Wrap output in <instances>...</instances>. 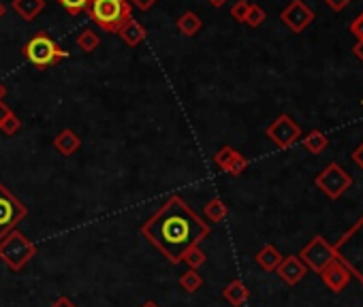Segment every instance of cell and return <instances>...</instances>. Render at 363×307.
<instances>
[{
  "instance_id": "5",
  "label": "cell",
  "mask_w": 363,
  "mask_h": 307,
  "mask_svg": "<svg viewBox=\"0 0 363 307\" xmlns=\"http://www.w3.org/2000/svg\"><path fill=\"white\" fill-rule=\"evenodd\" d=\"M28 216V207L21 203L5 184H0V239Z\"/></svg>"
},
{
  "instance_id": "13",
  "label": "cell",
  "mask_w": 363,
  "mask_h": 307,
  "mask_svg": "<svg viewBox=\"0 0 363 307\" xmlns=\"http://www.w3.org/2000/svg\"><path fill=\"white\" fill-rule=\"evenodd\" d=\"M54 148H56V152L60 156L69 158V156H73L81 148V137L75 130H71V128H64V130H60L54 137Z\"/></svg>"
},
{
  "instance_id": "27",
  "label": "cell",
  "mask_w": 363,
  "mask_h": 307,
  "mask_svg": "<svg viewBox=\"0 0 363 307\" xmlns=\"http://www.w3.org/2000/svg\"><path fill=\"white\" fill-rule=\"evenodd\" d=\"M248 9H251V0H237V3L231 7V17L237 21V23H244L246 21V15H248Z\"/></svg>"
},
{
  "instance_id": "28",
  "label": "cell",
  "mask_w": 363,
  "mask_h": 307,
  "mask_svg": "<svg viewBox=\"0 0 363 307\" xmlns=\"http://www.w3.org/2000/svg\"><path fill=\"white\" fill-rule=\"evenodd\" d=\"M351 34H353L357 41L363 39V11L353 19V23H351Z\"/></svg>"
},
{
  "instance_id": "36",
  "label": "cell",
  "mask_w": 363,
  "mask_h": 307,
  "mask_svg": "<svg viewBox=\"0 0 363 307\" xmlns=\"http://www.w3.org/2000/svg\"><path fill=\"white\" fill-rule=\"evenodd\" d=\"M5 97H7V86H5L3 81H0V103L5 101Z\"/></svg>"
},
{
  "instance_id": "16",
  "label": "cell",
  "mask_w": 363,
  "mask_h": 307,
  "mask_svg": "<svg viewBox=\"0 0 363 307\" xmlns=\"http://www.w3.org/2000/svg\"><path fill=\"white\" fill-rule=\"evenodd\" d=\"M282 254L278 252L276 246H271V244H265L257 254H255V263L263 269V271H276L278 265L282 263Z\"/></svg>"
},
{
  "instance_id": "15",
  "label": "cell",
  "mask_w": 363,
  "mask_h": 307,
  "mask_svg": "<svg viewBox=\"0 0 363 307\" xmlns=\"http://www.w3.org/2000/svg\"><path fill=\"white\" fill-rule=\"evenodd\" d=\"M222 299L231 307H242L248 303V299H251V290H248V286L242 279H231L222 290Z\"/></svg>"
},
{
  "instance_id": "33",
  "label": "cell",
  "mask_w": 363,
  "mask_h": 307,
  "mask_svg": "<svg viewBox=\"0 0 363 307\" xmlns=\"http://www.w3.org/2000/svg\"><path fill=\"white\" fill-rule=\"evenodd\" d=\"M9 115H13V109H11V107H9V105L3 101V103H0V124H3Z\"/></svg>"
},
{
  "instance_id": "22",
  "label": "cell",
  "mask_w": 363,
  "mask_h": 307,
  "mask_svg": "<svg viewBox=\"0 0 363 307\" xmlns=\"http://www.w3.org/2000/svg\"><path fill=\"white\" fill-rule=\"evenodd\" d=\"M201 286H203V277H201L199 271L188 269L186 273H182V275H179V288H182V290H186V293L193 295V293H197Z\"/></svg>"
},
{
  "instance_id": "34",
  "label": "cell",
  "mask_w": 363,
  "mask_h": 307,
  "mask_svg": "<svg viewBox=\"0 0 363 307\" xmlns=\"http://www.w3.org/2000/svg\"><path fill=\"white\" fill-rule=\"evenodd\" d=\"M353 54L357 56V60H361V62H363V39L355 43V47H353Z\"/></svg>"
},
{
  "instance_id": "19",
  "label": "cell",
  "mask_w": 363,
  "mask_h": 307,
  "mask_svg": "<svg viewBox=\"0 0 363 307\" xmlns=\"http://www.w3.org/2000/svg\"><path fill=\"white\" fill-rule=\"evenodd\" d=\"M175 26H177V30H179L182 34L190 39V37H197V34L201 32L203 21H201V17H199L195 11H186V13H182V15L177 17Z\"/></svg>"
},
{
  "instance_id": "30",
  "label": "cell",
  "mask_w": 363,
  "mask_h": 307,
  "mask_svg": "<svg viewBox=\"0 0 363 307\" xmlns=\"http://www.w3.org/2000/svg\"><path fill=\"white\" fill-rule=\"evenodd\" d=\"M327 7L333 9V11H344L349 5H351V0H325Z\"/></svg>"
},
{
  "instance_id": "9",
  "label": "cell",
  "mask_w": 363,
  "mask_h": 307,
  "mask_svg": "<svg viewBox=\"0 0 363 307\" xmlns=\"http://www.w3.org/2000/svg\"><path fill=\"white\" fill-rule=\"evenodd\" d=\"M280 19L291 32L300 34L314 21V11L304 3V0H291V3L282 9Z\"/></svg>"
},
{
  "instance_id": "14",
  "label": "cell",
  "mask_w": 363,
  "mask_h": 307,
  "mask_svg": "<svg viewBox=\"0 0 363 307\" xmlns=\"http://www.w3.org/2000/svg\"><path fill=\"white\" fill-rule=\"evenodd\" d=\"M128 47H139L144 41H146V37H148V30H146V26L144 23H139L135 17H130V19H126L124 21V26L116 32Z\"/></svg>"
},
{
  "instance_id": "10",
  "label": "cell",
  "mask_w": 363,
  "mask_h": 307,
  "mask_svg": "<svg viewBox=\"0 0 363 307\" xmlns=\"http://www.w3.org/2000/svg\"><path fill=\"white\" fill-rule=\"evenodd\" d=\"M214 162H216V167L222 173H229L233 177H239L248 169V158L242 152H237L235 148H231V146L220 148L214 154Z\"/></svg>"
},
{
  "instance_id": "21",
  "label": "cell",
  "mask_w": 363,
  "mask_h": 307,
  "mask_svg": "<svg viewBox=\"0 0 363 307\" xmlns=\"http://www.w3.org/2000/svg\"><path fill=\"white\" fill-rule=\"evenodd\" d=\"M77 47H79V52H84V54H95L101 47V37L95 30L86 28L77 34Z\"/></svg>"
},
{
  "instance_id": "38",
  "label": "cell",
  "mask_w": 363,
  "mask_h": 307,
  "mask_svg": "<svg viewBox=\"0 0 363 307\" xmlns=\"http://www.w3.org/2000/svg\"><path fill=\"white\" fill-rule=\"evenodd\" d=\"M141 307H161V305H158L156 301H152V299H148V301H146V303H144Z\"/></svg>"
},
{
  "instance_id": "35",
  "label": "cell",
  "mask_w": 363,
  "mask_h": 307,
  "mask_svg": "<svg viewBox=\"0 0 363 307\" xmlns=\"http://www.w3.org/2000/svg\"><path fill=\"white\" fill-rule=\"evenodd\" d=\"M208 3H210L212 7L220 9V7H224V5H226V0H208Z\"/></svg>"
},
{
  "instance_id": "20",
  "label": "cell",
  "mask_w": 363,
  "mask_h": 307,
  "mask_svg": "<svg viewBox=\"0 0 363 307\" xmlns=\"http://www.w3.org/2000/svg\"><path fill=\"white\" fill-rule=\"evenodd\" d=\"M302 143H304V148H306L310 154L319 156V154H323V152L327 150L329 139H327V135L321 132V130H312V132H308V135L302 139Z\"/></svg>"
},
{
  "instance_id": "2",
  "label": "cell",
  "mask_w": 363,
  "mask_h": 307,
  "mask_svg": "<svg viewBox=\"0 0 363 307\" xmlns=\"http://www.w3.org/2000/svg\"><path fill=\"white\" fill-rule=\"evenodd\" d=\"M86 13L101 30L116 34L133 17V7L128 0H92Z\"/></svg>"
},
{
  "instance_id": "18",
  "label": "cell",
  "mask_w": 363,
  "mask_h": 307,
  "mask_svg": "<svg viewBox=\"0 0 363 307\" xmlns=\"http://www.w3.org/2000/svg\"><path fill=\"white\" fill-rule=\"evenodd\" d=\"M226 216H229V205H226L222 199L214 197L210 199L206 205H203V218H206V222H212V224H218L222 222Z\"/></svg>"
},
{
  "instance_id": "37",
  "label": "cell",
  "mask_w": 363,
  "mask_h": 307,
  "mask_svg": "<svg viewBox=\"0 0 363 307\" xmlns=\"http://www.w3.org/2000/svg\"><path fill=\"white\" fill-rule=\"evenodd\" d=\"M7 15V7H5V3H3V0H0V19H3Z\"/></svg>"
},
{
  "instance_id": "32",
  "label": "cell",
  "mask_w": 363,
  "mask_h": 307,
  "mask_svg": "<svg viewBox=\"0 0 363 307\" xmlns=\"http://www.w3.org/2000/svg\"><path fill=\"white\" fill-rule=\"evenodd\" d=\"M351 160H353V162H357L359 167H361V171H363V143H361V146H359V148H357L353 154H351Z\"/></svg>"
},
{
  "instance_id": "25",
  "label": "cell",
  "mask_w": 363,
  "mask_h": 307,
  "mask_svg": "<svg viewBox=\"0 0 363 307\" xmlns=\"http://www.w3.org/2000/svg\"><path fill=\"white\" fill-rule=\"evenodd\" d=\"M58 3L64 7V11L69 15H81V13L88 11V7H90L92 0H58Z\"/></svg>"
},
{
  "instance_id": "6",
  "label": "cell",
  "mask_w": 363,
  "mask_h": 307,
  "mask_svg": "<svg viewBox=\"0 0 363 307\" xmlns=\"http://www.w3.org/2000/svg\"><path fill=\"white\" fill-rule=\"evenodd\" d=\"M314 184H316L319 190H323L329 199L335 201V199L342 197L349 188H353V177L342 167H340L337 162H329L327 167L316 175Z\"/></svg>"
},
{
  "instance_id": "23",
  "label": "cell",
  "mask_w": 363,
  "mask_h": 307,
  "mask_svg": "<svg viewBox=\"0 0 363 307\" xmlns=\"http://www.w3.org/2000/svg\"><path fill=\"white\" fill-rule=\"evenodd\" d=\"M182 263H184L188 269H195V271H199L203 265L208 263V254L203 252L199 246H195V248H190V250L184 254V258H182Z\"/></svg>"
},
{
  "instance_id": "1",
  "label": "cell",
  "mask_w": 363,
  "mask_h": 307,
  "mask_svg": "<svg viewBox=\"0 0 363 307\" xmlns=\"http://www.w3.org/2000/svg\"><path fill=\"white\" fill-rule=\"evenodd\" d=\"M212 226L179 195L169 197L163 207L141 224V235L169 263L179 265L184 254L208 239Z\"/></svg>"
},
{
  "instance_id": "29",
  "label": "cell",
  "mask_w": 363,
  "mask_h": 307,
  "mask_svg": "<svg viewBox=\"0 0 363 307\" xmlns=\"http://www.w3.org/2000/svg\"><path fill=\"white\" fill-rule=\"evenodd\" d=\"M128 3H130V7L139 9V11H150L158 0H128Z\"/></svg>"
},
{
  "instance_id": "4",
  "label": "cell",
  "mask_w": 363,
  "mask_h": 307,
  "mask_svg": "<svg viewBox=\"0 0 363 307\" xmlns=\"http://www.w3.org/2000/svg\"><path fill=\"white\" fill-rule=\"evenodd\" d=\"M21 54H24V58L37 66L39 70H45L50 66H56L60 64L62 60L69 58V52L62 50V47L48 34V32H37L26 45L24 50H21Z\"/></svg>"
},
{
  "instance_id": "12",
  "label": "cell",
  "mask_w": 363,
  "mask_h": 307,
  "mask_svg": "<svg viewBox=\"0 0 363 307\" xmlns=\"http://www.w3.org/2000/svg\"><path fill=\"white\" fill-rule=\"evenodd\" d=\"M276 273H278V277L284 281V284L295 286V284H300V281L304 279V275L308 273V267L302 263L300 256H284L282 263L276 269Z\"/></svg>"
},
{
  "instance_id": "7",
  "label": "cell",
  "mask_w": 363,
  "mask_h": 307,
  "mask_svg": "<svg viewBox=\"0 0 363 307\" xmlns=\"http://www.w3.org/2000/svg\"><path fill=\"white\" fill-rule=\"evenodd\" d=\"M335 256H337L335 248L329 246L327 239L321 237V235H316V237H312L310 244H308V246L302 250V254H300L302 263H304L308 269H312L314 273H321L329 263L335 261Z\"/></svg>"
},
{
  "instance_id": "17",
  "label": "cell",
  "mask_w": 363,
  "mask_h": 307,
  "mask_svg": "<svg viewBox=\"0 0 363 307\" xmlns=\"http://www.w3.org/2000/svg\"><path fill=\"white\" fill-rule=\"evenodd\" d=\"M11 9L24 21H32L45 11V0H11Z\"/></svg>"
},
{
  "instance_id": "3",
  "label": "cell",
  "mask_w": 363,
  "mask_h": 307,
  "mask_svg": "<svg viewBox=\"0 0 363 307\" xmlns=\"http://www.w3.org/2000/svg\"><path fill=\"white\" fill-rule=\"evenodd\" d=\"M35 256H37V246L17 228L9 230L5 237L0 239V261L13 273H19Z\"/></svg>"
},
{
  "instance_id": "24",
  "label": "cell",
  "mask_w": 363,
  "mask_h": 307,
  "mask_svg": "<svg viewBox=\"0 0 363 307\" xmlns=\"http://www.w3.org/2000/svg\"><path fill=\"white\" fill-rule=\"evenodd\" d=\"M267 19V15H265V11H263V7H259V5H255V3H251V9H248V15H246V26H251V28H259L261 23Z\"/></svg>"
},
{
  "instance_id": "8",
  "label": "cell",
  "mask_w": 363,
  "mask_h": 307,
  "mask_svg": "<svg viewBox=\"0 0 363 307\" xmlns=\"http://www.w3.org/2000/svg\"><path fill=\"white\" fill-rule=\"evenodd\" d=\"M265 135L274 141V143L280 148V150H288V148H293L297 141L304 137L302 135V126L293 120L291 115H286V113H282V115H278L274 122H271L267 128H265Z\"/></svg>"
},
{
  "instance_id": "31",
  "label": "cell",
  "mask_w": 363,
  "mask_h": 307,
  "mask_svg": "<svg viewBox=\"0 0 363 307\" xmlns=\"http://www.w3.org/2000/svg\"><path fill=\"white\" fill-rule=\"evenodd\" d=\"M50 307H79V305L75 301H71L69 297H58Z\"/></svg>"
},
{
  "instance_id": "26",
  "label": "cell",
  "mask_w": 363,
  "mask_h": 307,
  "mask_svg": "<svg viewBox=\"0 0 363 307\" xmlns=\"http://www.w3.org/2000/svg\"><path fill=\"white\" fill-rule=\"evenodd\" d=\"M21 130V120L19 117L13 113V115H9L7 120L0 124V132H3L5 137H13V135H17Z\"/></svg>"
},
{
  "instance_id": "11",
  "label": "cell",
  "mask_w": 363,
  "mask_h": 307,
  "mask_svg": "<svg viewBox=\"0 0 363 307\" xmlns=\"http://www.w3.org/2000/svg\"><path fill=\"white\" fill-rule=\"evenodd\" d=\"M321 279L323 284L331 290V293H342L349 284H351V271L346 269L344 263H340L337 258L333 263H329L323 271H321Z\"/></svg>"
}]
</instances>
